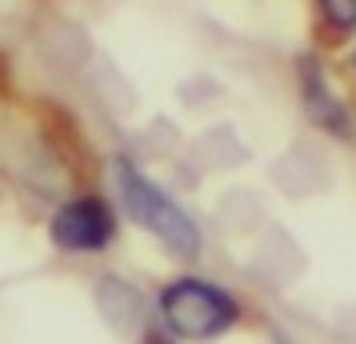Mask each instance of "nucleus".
<instances>
[{
  "label": "nucleus",
  "instance_id": "nucleus-1",
  "mask_svg": "<svg viewBox=\"0 0 356 344\" xmlns=\"http://www.w3.org/2000/svg\"><path fill=\"white\" fill-rule=\"evenodd\" d=\"M156 320L164 336L177 344H216L228 332H236L244 320V304L225 284L184 272L156 293Z\"/></svg>",
  "mask_w": 356,
  "mask_h": 344
},
{
  "label": "nucleus",
  "instance_id": "nucleus-4",
  "mask_svg": "<svg viewBox=\"0 0 356 344\" xmlns=\"http://www.w3.org/2000/svg\"><path fill=\"white\" fill-rule=\"evenodd\" d=\"M300 97H305V108H308V116H312V124H321L324 132H332V136H340V140H344V136H353L348 108L337 100L328 76H324L312 60L300 65Z\"/></svg>",
  "mask_w": 356,
  "mask_h": 344
},
{
  "label": "nucleus",
  "instance_id": "nucleus-2",
  "mask_svg": "<svg viewBox=\"0 0 356 344\" xmlns=\"http://www.w3.org/2000/svg\"><path fill=\"white\" fill-rule=\"evenodd\" d=\"M113 184H116V200L136 229H145L164 252H172L180 261H196L200 256V224L193 220V213L180 204L172 193H164L161 184L152 181L148 172H140L132 161L116 156L113 161Z\"/></svg>",
  "mask_w": 356,
  "mask_h": 344
},
{
  "label": "nucleus",
  "instance_id": "nucleus-5",
  "mask_svg": "<svg viewBox=\"0 0 356 344\" xmlns=\"http://www.w3.org/2000/svg\"><path fill=\"white\" fill-rule=\"evenodd\" d=\"M321 4V17L332 33H356V0H316Z\"/></svg>",
  "mask_w": 356,
  "mask_h": 344
},
{
  "label": "nucleus",
  "instance_id": "nucleus-3",
  "mask_svg": "<svg viewBox=\"0 0 356 344\" xmlns=\"http://www.w3.org/2000/svg\"><path fill=\"white\" fill-rule=\"evenodd\" d=\"M116 232H120L116 208L97 193L68 197L49 216V240L65 256H100L116 245Z\"/></svg>",
  "mask_w": 356,
  "mask_h": 344
},
{
  "label": "nucleus",
  "instance_id": "nucleus-7",
  "mask_svg": "<svg viewBox=\"0 0 356 344\" xmlns=\"http://www.w3.org/2000/svg\"><path fill=\"white\" fill-rule=\"evenodd\" d=\"M273 344H296V341H292L289 332H280V328H273Z\"/></svg>",
  "mask_w": 356,
  "mask_h": 344
},
{
  "label": "nucleus",
  "instance_id": "nucleus-6",
  "mask_svg": "<svg viewBox=\"0 0 356 344\" xmlns=\"http://www.w3.org/2000/svg\"><path fill=\"white\" fill-rule=\"evenodd\" d=\"M140 344H177V341H168L161 328H152V332H145V336H140Z\"/></svg>",
  "mask_w": 356,
  "mask_h": 344
}]
</instances>
